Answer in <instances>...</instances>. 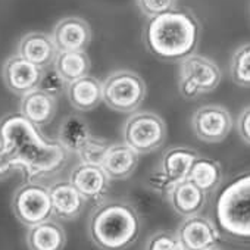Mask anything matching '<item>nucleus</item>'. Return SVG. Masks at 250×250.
<instances>
[{"label":"nucleus","instance_id":"1a4fd4ad","mask_svg":"<svg viewBox=\"0 0 250 250\" xmlns=\"http://www.w3.org/2000/svg\"><path fill=\"white\" fill-rule=\"evenodd\" d=\"M191 130L205 143H219L232 130V116L221 104H203L191 116Z\"/></svg>","mask_w":250,"mask_h":250},{"label":"nucleus","instance_id":"f3484780","mask_svg":"<svg viewBox=\"0 0 250 250\" xmlns=\"http://www.w3.org/2000/svg\"><path fill=\"white\" fill-rule=\"evenodd\" d=\"M206 194H208L206 191H203L193 181L186 178L171 187V190L167 194V199L171 208L178 215L187 218V216L199 215L203 210L208 200Z\"/></svg>","mask_w":250,"mask_h":250},{"label":"nucleus","instance_id":"0eeeda50","mask_svg":"<svg viewBox=\"0 0 250 250\" xmlns=\"http://www.w3.org/2000/svg\"><path fill=\"white\" fill-rule=\"evenodd\" d=\"M122 139L140 155L152 153L167 140V124L155 112H136L122 125Z\"/></svg>","mask_w":250,"mask_h":250},{"label":"nucleus","instance_id":"b1692460","mask_svg":"<svg viewBox=\"0 0 250 250\" xmlns=\"http://www.w3.org/2000/svg\"><path fill=\"white\" fill-rule=\"evenodd\" d=\"M222 177V167L218 161L199 156L194 161L187 178L193 181L197 187H200L203 191L210 193L221 186Z\"/></svg>","mask_w":250,"mask_h":250},{"label":"nucleus","instance_id":"9d476101","mask_svg":"<svg viewBox=\"0 0 250 250\" xmlns=\"http://www.w3.org/2000/svg\"><path fill=\"white\" fill-rule=\"evenodd\" d=\"M42 75L43 68L31 63L18 53L8 58L2 66V78L6 88L21 97L39 88Z\"/></svg>","mask_w":250,"mask_h":250},{"label":"nucleus","instance_id":"473e14b6","mask_svg":"<svg viewBox=\"0 0 250 250\" xmlns=\"http://www.w3.org/2000/svg\"><path fill=\"white\" fill-rule=\"evenodd\" d=\"M209 250H222V249H219L218 246H215V247H212V249H209Z\"/></svg>","mask_w":250,"mask_h":250},{"label":"nucleus","instance_id":"393cba45","mask_svg":"<svg viewBox=\"0 0 250 250\" xmlns=\"http://www.w3.org/2000/svg\"><path fill=\"white\" fill-rule=\"evenodd\" d=\"M229 75L238 87L250 88V43L241 44L232 53Z\"/></svg>","mask_w":250,"mask_h":250},{"label":"nucleus","instance_id":"6ab92c4d","mask_svg":"<svg viewBox=\"0 0 250 250\" xmlns=\"http://www.w3.org/2000/svg\"><path fill=\"white\" fill-rule=\"evenodd\" d=\"M66 96L75 110L90 112L103 102V83L88 74L77 81L69 83Z\"/></svg>","mask_w":250,"mask_h":250},{"label":"nucleus","instance_id":"f03ea898","mask_svg":"<svg viewBox=\"0 0 250 250\" xmlns=\"http://www.w3.org/2000/svg\"><path fill=\"white\" fill-rule=\"evenodd\" d=\"M146 49L164 62H181L196 53L200 22L188 9H172L150 18L143 30Z\"/></svg>","mask_w":250,"mask_h":250},{"label":"nucleus","instance_id":"f257e3e1","mask_svg":"<svg viewBox=\"0 0 250 250\" xmlns=\"http://www.w3.org/2000/svg\"><path fill=\"white\" fill-rule=\"evenodd\" d=\"M0 146L17 168H24L31 178L49 177L66 162V150L59 142L44 140L37 127L21 113L0 121Z\"/></svg>","mask_w":250,"mask_h":250},{"label":"nucleus","instance_id":"5701e85b","mask_svg":"<svg viewBox=\"0 0 250 250\" xmlns=\"http://www.w3.org/2000/svg\"><path fill=\"white\" fill-rule=\"evenodd\" d=\"M53 68L59 72V75L69 84L90 74L91 62L85 50L75 52H59Z\"/></svg>","mask_w":250,"mask_h":250},{"label":"nucleus","instance_id":"412c9836","mask_svg":"<svg viewBox=\"0 0 250 250\" xmlns=\"http://www.w3.org/2000/svg\"><path fill=\"white\" fill-rule=\"evenodd\" d=\"M199 156L200 155L194 149H190L186 146H175V147L168 149L164 153L159 168L164 171L169 183L175 186L177 183L188 177L190 169Z\"/></svg>","mask_w":250,"mask_h":250},{"label":"nucleus","instance_id":"4be33fe9","mask_svg":"<svg viewBox=\"0 0 250 250\" xmlns=\"http://www.w3.org/2000/svg\"><path fill=\"white\" fill-rule=\"evenodd\" d=\"M91 137L87 121L80 115H68L59 125L58 142L66 152L78 153Z\"/></svg>","mask_w":250,"mask_h":250},{"label":"nucleus","instance_id":"c85d7f7f","mask_svg":"<svg viewBox=\"0 0 250 250\" xmlns=\"http://www.w3.org/2000/svg\"><path fill=\"white\" fill-rule=\"evenodd\" d=\"M178 0H137V6L145 17L155 18L177 8Z\"/></svg>","mask_w":250,"mask_h":250},{"label":"nucleus","instance_id":"9b49d317","mask_svg":"<svg viewBox=\"0 0 250 250\" xmlns=\"http://www.w3.org/2000/svg\"><path fill=\"white\" fill-rule=\"evenodd\" d=\"M186 250H209L218 246L221 234L216 225L206 216L193 215L184 218L177 229Z\"/></svg>","mask_w":250,"mask_h":250},{"label":"nucleus","instance_id":"c756f323","mask_svg":"<svg viewBox=\"0 0 250 250\" xmlns=\"http://www.w3.org/2000/svg\"><path fill=\"white\" fill-rule=\"evenodd\" d=\"M147 184H149V187H150L152 190H155V191H158V193H161V194H165V196L168 194V191H169L171 187H172V184L169 183V180L167 178V175L164 174V171H162L161 168L156 169L153 174H150Z\"/></svg>","mask_w":250,"mask_h":250},{"label":"nucleus","instance_id":"7ed1b4c3","mask_svg":"<svg viewBox=\"0 0 250 250\" xmlns=\"http://www.w3.org/2000/svg\"><path fill=\"white\" fill-rule=\"evenodd\" d=\"M87 232L99 250H127L140 237L142 218L125 200H103L90 213Z\"/></svg>","mask_w":250,"mask_h":250},{"label":"nucleus","instance_id":"39448f33","mask_svg":"<svg viewBox=\"0 0 250 250\" xmlns=\"http://www.w3.org/2000/svg\"><path fill=\"white\" fill-rule=\"evenodd\" d=\"M146 97V83L134 71L118 69L103 81V102L116 112L133 113Z\"/></svg>","mask_w":250,"mask_h":250},{"label":"nucleus","instance_id":"cd10ccee","mask_svg":"<svg viewBox=\"0 0 250 250\" xmlns=\"http://www.w3.org/2000/svg\"><path fill=\"white\" fill-rule=\"evenodd\" d=\"M39 88L53 97H59L63 91H66L68 83L59 75V72L53 66H49V68L43 69V75H42Z\"/></svg>","mask_w":250,"mask_h":250},{"label":"nucleus","instance_id":"7c9ffc66","mask_svg":"<svg viewBox=\"0 0 250 250\" xmlns=\"http://www.w3.org/2000/svg\"><path fill=\"white\" fill-rule=\"evenodd\" d=\"M235 125H237V131H238V136L241 137V140L250 146V104L246 106L240 112Z\"/></svg>","mask_w":250,"mask_h":250},{"label":"nucleus","instance_id":"2f4dec72","mask_svg":"<svg viewBox=\"0 0 250 250\" xmlns=\"http://www.w3.org/2000/svg\"><path fill=\"white\" fill-rule=\"evenodd\" d=\"M15 169H17V167L9 159V156L5 153V150L2 149V146H0V181L9 178L14 174Z\"/></svg>","mask_w":250,"mask_h":250},{"label":"nucleus","instance_id":"f8f14e48","mask_svg":"<svg viewBox=\"0 0 250 250\" xmlns=\"http://www.w3.org/2000/svg\"><path fill=\"white\" fill-rule=\"evenodd\" d=\"M69 181L80 191V194L90 202H102L110 186V178L100 165L83 162L72 168Z\"/></svg>","mask_w":250,"mask_h":250},{"label":"nucleus","instance_id":"a878e982","mask_svg":"<svg viewBox=\"0 0 250 250\" xmlns=\"http://www.w3.org/2000/svg\"><path fill=\"white\" fill-rule=\"evenodd\" d=\"M145 250H186V247L177 232L156 231L147 238Z\"/></svg>","mask_w":250,"mask_h":250},{"label":"nucleus","instance_id":"aec40b11","mask_svg":"<svg viewBox=\"0 0 250 250\" xmlns=\"http://www.w3.org/2000/svg\"><path fill=\"white\" fill-rule=\"evenodd\" d=\"M25 241L28 250H63L66 244V232L58 221L50 218L37 225L28 227Z\"/></svg>","mask_w":250,"mask_h":250},{"label":"nucleus","instance_id":"dca6fc26","mask_svg":"<svg viewBox=\"0 0 250 250\" xmlns=\"http://www.w3.org/2000/svg\"><path fill=\"white\" fill-rule=\"evenodd\" d=\"M140 153H137L127 143H112L109 145L102 168L110 180L122 181L130 178L137 169Z\"/></svg>","mask_w":250,"mask_h":250},{"label":"nucleus","instance_id":"a211bd4d","mask_svg":"<svg viewBox=\"0 0 250 250\" xmlns=\"http://www.w3.org/2000/svg\"><path fill=\"white\" fill-rule=\"evenodd\" d=\"M58 102L56 97L37 88L22 96L20 103V113L28 119L37 128L50 124L56 115Z\"/></svg>","mask_w":250,"mask_h":250},{"label":"nucleus","instance_id":"6e6552de","mask_svg":"<svg viewBox=\"0 0 250 250\" xmlns=\"http://www.w3.org/2000/svg\"><path fill=\"white\" fill-rule=\"evenodd\" d=\"M12 212L24 227H33L53 216L49 187L37 181L21 184L12 196Z\"/></svg>","mask_w":250,"mask_h":250},{"label":"nucleus","instance_id":"ddd939ff","mask_svg":"<svg viewBox=\"0 0 250 250\" xmlns=\"http://www.w3.org/2000/svg\"><path fill=\"white\" fill-rule=\"evenodd\" d=\"M50 36L59 52H75L88 47L93 31L85 20L80 17H66L53 27Z\"/></svg>","mask_w":250,"mask_h":250},{"label":"nucleus","instance_id":"2eb2a0df","mask_svg":"<svg viewBox=\"0 0 250 250\" xmlns=\"http://www.w3.org/2000/svg\"><path fill=\"white\" fill-rule=\"evenodd\" d=\"M17 53L24 59L30 61L31 63L44 69L53 66L59 50L52 36L42 31H33L25 34L20 40Z\"/></svg>","mask_w":250,"mask_h":250},{"label":"nucleus","instance_id":"20e7f679","mask_svg":"<svg viewBox=\"0 0 250 250\" xmlns=\"http://www.w3.org/2000/svg\"><path fill=\"white\" fill-rule=\"evenodd\" d=\"M219 227L237 238H250V174L232 181L216 202Z\"/></svg>","mask_w":250,"mask_h":250},{"label":"nucleus","instance_id":"bb28decb","mask_svg":"<svg viewBox=\"0 0 250 250\" xmlns=\"http://www.w3.org/2000/svg\"><path fill=\"white\" fill-rule=\"evenodd\" d=\"M109 147V143L103 139L99 137H91L85 146L78 152L80 155V161L83 164H91V165H100L104 159V153Z\"/></svg>","mask_w":250,"mask_h":250},{"label":"nucleus","instance_id":"4468645a","mask_svg":"<svg viewBox=\"0 0 250 250\" xmlns=\"http://www.w3.org/2000/svg\"><path fill=\"white\" fill-rule=\"evenodd\" d=\"M53 216L61 221H74L77 219L85 206V199L80 191L71 184L69 180H61L53 183L49 187Z\"/></svg>","mask_w":250,"mask_h":250},{"label":"nucleus","instance_id":"423d86ee","mask_svg":"<svg viewBox=\"0 0 250 250\" xmlns=\"http://www.w3.org/2000/svg\"><path fill=\"white\" fill-rule=\"evenodd\" d=\"M222 72L212 59L193 53L180 62L178 88L184 99H197L212 93L221 83Z\"/></svg>","mask_w":250,"mask_h":250}]
</instances>
